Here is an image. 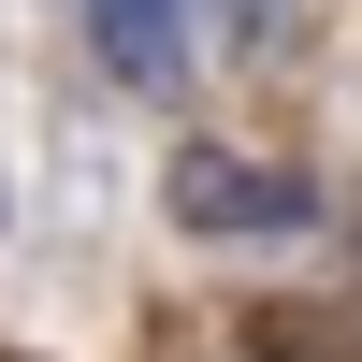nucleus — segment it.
Wrapping results in <instances>:
<instances>
[{
    "instance_id": "1",
    "label": "nucleus",
    "mask_w": 362,
    "mask_h": 362,
    "mask_svg": "<svg viewBox=\"0 0 362 362\" xmlns=\"http://www.w3.org/2000/svg\"><path fill=\"white\" fill-rule=\"evenodd\" d=\"M160 218L203 232V247H276V232H319V174L247 160V145H174L160 160Z\"/></svg>"
},
{
    "instance_id": "2",
    "label": "nucleus",
    "mask_w": 362,
    "mask_h": 362,
    "mask_svg": "<svg viewBox=\"0 0 362 362\" xmlns=\"http://www.w3.org/2000/svg\"><path fill=\"white\" fill-rule=\"evenodd\" d=\"M87 44L131 102H174L189 87V0H87Z\"/></svg>"
},
{
    "instance_id": "3",
    "label": "nucleus",
    "mask_w": 362,
    "mask_h": 362,
    "mask_svg": "<svg viewBox=\"0 0 362 362\" xmlns=\"http://www.w3.org/2000/svg\"><path fill=\"white\" fill-rule=\"evenodd\" d=\"M290 15H305V0H218V44H232V58H276Z\"/></svg>"
},
{
    "instance_id": "4",
    "label": "nucleus",
    "mask_w": 362,
    "mask_h": 362,
    "mask_svg": "<svg viewBox=\"0 0 362 362\" xmlns=\"http://www.w3.org/2000/svg\"><path fill=\"white\" fill-rule=\"evenodd\" d=\"M0 232H15V174H0Z\"/></svg>"
}]
</instances>
